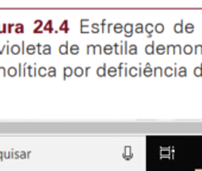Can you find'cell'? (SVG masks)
<instances>
[{"label": "cell", "mask_w": 202, "mask_h": 171, "mask_svg": "<svg viewBox=\"0 0 202 171\" xmlns=\"http://www.w3.org/2000/svg\"><path fill=\"white\" fill-rule=\"evenodd\" d=\"M132 29H133V25L132 24H126L125 25V29L124 30H125V36L126 37H131L132 36V34H133V30Z\"/></svg>", "instance_id": "6da1fadb"}, {"label": "cell", "mask_w": 202, "mask_h": 171, "mask_svg": "<svg viewBox=\"0 0 202 171\" xmlns=\"http://www.w3.org/2000/svg\"><path fill=\"white\" fill-rule=\"evenodd\" d=\"M154 47H153V43L152 44H150V45H146V48H145V52L147 55H152L153 52H154Z\"/></svg>", "instance_id": "7a4b0ae2"}, {"label": "cell", "mask_w": 202, "mask_h": 171, "mask_svg": "<svg viewBox=\"0 0 202 171\" xmlns=\"http://www.w3.org/2000/svg\"><path fill=\"white\" fill-rule=\"evenodd\" d=\"M174 30H175V32H176V34H181V32L183 31V24H182V22H181V23H178V24H176V25H175Z\"/></svg>", "instance_id": "3957f363"}, {"label": "cell", "mask_w": 202, "mask_h": 171, "mask_svg": "<svg viewBox=\"0 0 202 171\" xmlns=\"http://www.w3.org/2000/svg\"><path fill=\"white\" fill-rule=\"evenodd\" d=\"M154 30H156V32H158V34H162V32L164 31V25L157 24L156 26H154Z\"/></svg>", "instance_id": "277c9868"}, {"label": "cell", "mask_w": 202, "mask_h": 171, "mask_svg": "<svg viewBox=\"0 0 202 171\" xmlns=\"http://www.w3.org/2000/svg\"><path fill=\"white\" fill-rule=\"evenodd\" d=\"M156 52H157L158 55H163L164 52H165V47H163V45H158Z\"/></svg>", "instance_id": "5b68a950"}, {"label": "cell", "mask_w": 202, "mask_h": 171, "mask_svg": "<svg viewBox=\"0 0 202 171\" xmlns=\"http://www.w3.org/2000/svg\"><path fill=\"white\" fill-rule=\"evenodd\" d=\"M184 30L188 32V34H191V32L194 31V25H193V24H187L185 28H184Z\"/></svg>", "instance_id": "8992f818"}, {"label": "cell", "mask_w": 202, "mask_h": 171, "mask_svg": "<svg viewBox=\"0 0 202 171\" xmlns=\"http://www.w3.org/2000/svg\"><path fill=\"white\" fill-rule=\"evenodd\" d=\"M121 31H123V26H121V24H116V25H114V32L120 34Z\"/></svg>", "instance_id": "52a82bcc"}, {"label": "cell", "mask_w": 202, "mask_h": 171, "mask_svg": "<svg viewBox=\"0 0 202 171\" xmlns=\"http://www.w3.org/2000/svg\"><path fill=\"white\" fill-rule=\"evenodd\" d=\"M184 54H187V55H189V54H191V52H193V48L190 47V45H185V47H184Z\"/></svg>", "instance_id": "ba28073f"}, {"label": "cell", "mask_w": 202, "mask_h": 171, "mask_svg": "<svg viewBox=\"0 0 202 171\" xmlns=\"http://www.w3.org/2000/svg\"><path fill=\"white\" fill-rule=\"evenodd\" d=\"M104 52H105V54H107V55L112 54V47H111V45H106V47L104 48Z\"/></svg>", "instance_id": "9c48e42d"}, {"label": "cell", "mask_w": 202, "mask_h": 171, "mask_svg": "<svg viewBox=\"0 0 202 171\" xmlns=\"http://www.w3.org/2000/svg\"><path fill=\"white\" fill-rule=\"evenodd\" d=\"M194 74H195V76H199V77H200V76H202V70H201V68H200V67H197L196 69L194 70Z\"/></svg>", "instance_id": "30bf717a"}, {"label": "cell", "mask_w": 202, "mask_h": 171, "mask_svg": "<svg viewBox=\"0 0 202 171\" xmlns=\"http://www.w3.org/2000/svg\"><path fill=\"white\" fill-rule=\"evenodd\" d=\"M106 74V71H105V68L104 67H101L100 69H98V75L99 76H104Z\"/></svg>", "instance_id": "8fae6325"}, {"label": "cell", "mask_w": 202, "mask_h": 171, "mask_svg": "<svg viewBox=\"0 0 202 171\" xmlns=\"http://www.w3.org/2000/svg\"><path fill=\"white\" fill-rule=\"evenodd\" d=\"M108 74L111 75V76H114V75H117V69L116 68H110V70H108Z\"/></svg>", "instance_id": "7c38bea8"}, {"label": "cell", "mask_w": 202, "mask_h": 171, "mask_svg": "<svg viewBox=\"0 0 202 171\" xmlns=\"http://www.w3.org/2000/svg\"><path fill=\"white\" fill-rule=\"evenodd\" d=\"M136 32H137V34H141V32H143V25L138 24L137 28H136Z\"/></svg>", "instance_id": "4fadbf2b"}, {"label": "cell", "mask_w": 202, "mask_h": 171, "mask_svg": "<svg viewBox=\"0 0 202 171\" xmlns=\"http://www.w3.org/2000/svg\"><path fill=\"white\" fill-rule=\"evenodd\" d=\"M178 75H180V76H185V68H184V67H182V68L180 69Z\"/></svg>", "instance_id": "5bb4252c"}, {"label": "cell", "mask_w": 202, "mask_h": 171, "mask_svg": "<svg viewBox=\"0 0 202 171\" xmlns=\"http://www.w3.org/2000/svg\"><path fill=\"white\" fill-rule=\"evenodd\" d=\"M71 49H73V50H71L73 54H76V52H79V47H76V45H74Z\"/></svg>", "instance_id": "9a60e30c"}, {"label": "cell", "mask_w": 202, "mask_h": 171, "mask_svg": "<svg viewBox=\"0 0 202 171\" xmlns=\"http://www.w3.org/2000/svg\"><path fill=\"white\" fill-rule=\"evenodd\" d=\"M165 75H166V76H170V75H171V69H170V68H166V70H165Z\"/></svg>", "instance_id": "2e32d148"}, {"label": "cell", "mask_w": 202, "mask_h": 171, "mask_svg": "<svg viewBox=\"0 0 202 171\" xmlns=\"http://www.w3.org/2000/svg\"><path fill=\"white\" fill-rule=\"evenodd\" d=\"M76 75H79V76H81V75H82V69H81V68L76 69Z\"/></svg>", "instance_id": "e0dca14e"}, {"label": "cell", "mask_w": 202, "mask_h": 171, "mask_svg": "<svg viewBox=\"0 0 202 171\" xmlns=\"http://www.w3.org/2000/svg\"><path fill=\"white\" fill-rule=\"evenodd\" d=\"M151 73H152V70H151L150 68H147V69L145 70V75H151Z\"/></svg>", "instance_id": "ac0fdd59"}]
</instances>
